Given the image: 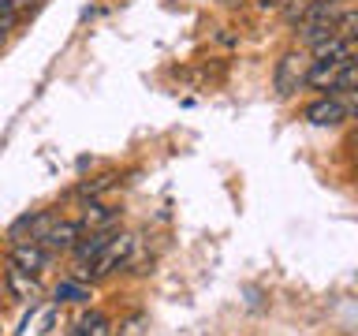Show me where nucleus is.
Masks as SVG:
<instances>
[{"label":"nucleus","mask_w":358,"mask_h":336,"mask_svg":"<svg viewBox=\"0 0 358 336\" xmlns=\"http://www.w3.org/2000/svg\"><path fill=\"white\" fill-rule=\"evenodd\" d=\"M310 64L302 49H291L276 60V71H273V86H276V97H291L295 90L306 86V75H310Z\"/></svg>","instance_id":"obj_3"},{"label":"nucleus","mask_w":358,"mask_h":336,"mask_svg":"<svg viewBox=\"0 0 358 336\" xmlns=\"http://www.w3.org/2000/svg\"><path fill=\"white\" fill-rule=\"evenodd\" d=\"M329 94H340V97H358V52L355 56H347V60L340 64V75H336V83Z\"/></svg>","instance_id":"obj_13"},{"label":"nucleus","mask_w":358,"mask_h":336,"mask_svg":"<svg viewBox=\"0 0 358 336\" xmlns=\"http://www.w3.org/2000/svg\"><path fill=\"white\" fill-rule=\"evenodd\" d=\"M83 224L78 220H64V217H56L52 220V228L45 232V239H41V246L45 251H52V254H60V251H71V246L83 239Z\"/></svg>","instance_id":"obj_7"},{"label":"nucleus","mask_w":358,"mask_h":336,"mask_svg":"<svg viewBox=\"0 0 358 336\" xmlns=\"http://www.w3.org/2000/svg\"><path fill=\"white\" fill-rule=\"evenodd\" d=\"M52 295H56V302H90V299H94V291H90L86 280L71 276V280H60Z\"/></svg>","instance_id":"obj_14"},{"label":"nucleus","mask_w":358,"mask_h":336,"mask_svg":"<svg viewBox=\"0 0 358 336\" xmlns=\"http://www.w3.org/2000/svg\"><path fill=\"white\" fill-rule=\"evenodd\" d=\"M116 220H120V209H112V206H105V202H94L90 198L86 202V213H83V228H90V232H101V228H116Z\"/></svg>","instance_id":"obj_10"},{"label":"nucleus","mask_w":358,"mask_h":336,"mask_svg":"<svg viewBox=\"0 0 358 336\" xmlns=\"http://www.w3.org/2000/svg\"><path fill=\"white\" fill-rule=\"evenodd\" d=\"M112 232L116 228H101V232H90L86 239H78L75 246H71V254H75V265H86V262H94V258L105 251V243L112 239Z\"/></svg>","instance_id":"obj_11"},{"label":"nucleus","mask_w":358,"mask_h":336,"mask_svg":"<svg viewBox=\"0 0 358 336\" xmlns=\"http://www.w3.org/2000/svg\"><path fill=\"white\" fill-rule=\"evenodd\" d=\"M310 49H313V56H317V60H347V56L358 52V41H351V38H347V34H340V30H332L329 38L313 41Z\"/></svg>","instance_id":"obj_8"},{"label":"nucleus","mask_w":358,"mask_h":336,"mask_svg":"<svg viewBox=\"0 0 358 336\" xmlns=\"http://www.w3.org/2000/svg\"><path fill=\"white\" fill-rule=\"evenodd\" d=\"M142 325H145V314H131V318L116 329V336H142Z\"/></svg>","instance_id":"obj_17"},{"label":"nucleus","mask_w":358,"mask_h":336,"mask_svg":"<svg viewBox=\"0 0 358 336\" xmlns=\"http://www.w3.org/2000/svg\"><path fill=\"white\" fill-rule=\"evenodd\" d=\"M4 284H8L11 295L22 299V302H27V299L34 302V299L41 295V284L34 280V273H22V269H15V265H8V269H4Z\"/></svg>","instance_id":"obj_9"},{"label":"nucleus","mask_w":358,"mask_h":336,"mask_svg":"<svg viewBox=\"0 0 358 336\" xmlns=\"http://www.w3.org/2000/svg\"><path fill=\"white\" fill-rule=\"evenodd\" d=\"M351 112H355V101H347L340 94H324V97L310 101V105L302 108V120L313 123V127H336V123H343Z\"/></svg>","instance_id":"obj_4"},{"label":"nucleus","mask_w":358,"mask_h":336,"mask_svg":"<svg viewBox=\"0 0 358 336\" xmlns=\"http://www.w3.org/2000/svg\"><path fill=\"white\" fill-rule=\"evenodd\" d=\"M75 336H116V329H112L108 314L86 310V314H78V321H75Z\"/></svg>","instance_id":"obj_12"},{"label":"nucleus","mask_w":358,"mask_h":336,"mask_svg":"<svg viewBox=\"0 0 358 336\" xmlns=\"http://www.w3.org/2000/svg\"><path fill=\"white\" fill-rule=\"evenodd\" d=\"M38 0H0V15H11V19H19L22 11H30Z\"/></svg>","instance_id":"obj_16"},{"label":"nucleus","mask_w":358,"mask_h":336,"mask_svg":"<svg viewBox=\"0 0 358 336\" xmlns=\"http://www.w3.org/2000/svg\"><path fill=\"white\" fill-rule=\"evenodd\" d=\"M8 265L22 269V273H45L52 265V251H45L41 243H11V254H8Z\"/></svg>","instance_id":"obj_6"},{"label":"nucleus","mask_w":358,"mask_h":336,"mask_svg":"<svg viewBox=\"0 0 358 336\" xmlns=\"http://www.w3.org/2000/svg\"><path fill=\"white\" fill-rule=\"evenodd\" d=\"M52 220H56V213H52V209L22 213L19 220H11L8 239H11V243H41V239H45V232L52 228Z\"/></svg>","instance_id":"obj_5"},{"label":"nucleus","mask_w":358,"mask_h":336,"mask_svg":"<svg viewBox=\"0 0 358 336\" xmlns=\"http://www.w3.org/2000/svg\"><path fill=\"white\" fill-rule=\"evenodd\" d=\"M112 183H116V172H105V176H97V179H86V183L75 187V198H97L101 190H108Z\"/></svg>","instance_id":"obj_15"},{"label":"nucleus","mask_w":358,"mask_h":336,"mask_svg":"<svg viewBox=\"0 0 358 336\" xmlns=\"http://www.w3.org/2000/svg\"><path fill=\"white\" fill-rule=\"evenodd\" d=\"M131 254H134V235H127V232H112V239L105 243V251H101L94 262H86V265H78V280H105V276H112L116 269H123L131 262Z\"/></svg>","instance_id":"obj_1"},{"label":"nucleus","mask_w":358,"mask_h":336,"mask_svg":"<svg viewBox=\"0 0 358 336\" xmlns=\"http://www.w3.org/2000/svg\"><path fill=\"white\" fill-rule=\"evenodd\" d=\"M15 22H19V19H11V15H0V49H4V41L11 38V30H15Z\"/></svg>","instance_id":"obj_18"},{"label":"nucleus","mask_w":358,"mask_h":336,"mask_svg":"<svg viewBox=\"0 0 358 336\" xmlns=\"http://www.w3.org/2000/svg\"><path fill=\"white\" fill-rule=\"evenodd\" d=\"M343 4L340 0H306V8H302V15H299V34L306 38L310 45L313 41H321V38H329V34L336 30V22L343 19Z\"/></svg>","instance_id":"obj_2"},{"label":"nucleus","mask_w":358,"mask_h":336,"mask_svg":"<svg viewBox=\"0 0 358 336\" xmlns=\"http://www.w3.org/2000/svg\"><path fill=\"white\" fill-rule=\"evenodd\" d=\"M351 142H355V146H358V127H355V134H351Z\"/></svg>","instance_id":"obj_19"}]
</instances>
